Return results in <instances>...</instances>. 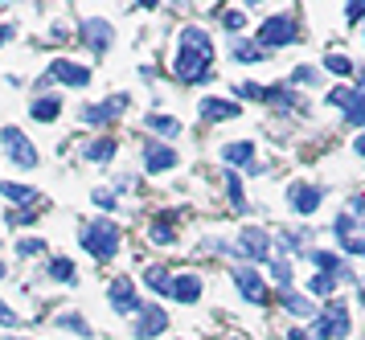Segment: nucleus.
<instances>
[{"mask_svg": "<svg viewBox=\"0 0 365 340\" xmlns=\"http://www.w3.org/2000/svg\"><path fill=\"white\" fill-rule=\"evenodd\" d=\"M210 62H214V41L201 29L181 33V49H177V78L181 82H201L210 78Z\"/></svg>", "mask_w": 365, "mask_h": 340, "instance_id": "nucleus-1", "label": "nucleus"}, {"mask_svg": "<svg viewBox=\"0 0 365 340\" xmlns=\"http://www.w3.org/2000/svg\"><path fill=\"white\" fill-rule=\"evenodd\" d=\"M119 238H123V234H119V226L103 217V222H91V226L83 230V250H86V254H95L99 262H107V259H115Z\"/></svg>", "mask_w": 365, "mask_h": 340, "instance_id": "nucleus-2", "label": "nucleus"}, {"mask_svg": "<svg viewBox=\"0 0 365 340\" xmlns=\"http://www.w3.org/2000/svg\"><path fill=\"white\" fill-rule=\"evenodd\" d=\"M345 336H349V308L341 299H332V304H324L320 316L312 320L308 340H345Z\"/></svg>", "mask_w": 365, "mask_h": 340, "instance_id": "nucleus-3", "label": "nucleus"}, {"mask_svg": "<svg viewBox=\"0 0 365 340\" xmlns=\"http://www.w3.org/2000/svg\"><path fill=\"white\" fill-rule=\"evenodd\" d=\"M259 41H267V46H292L296 41V21L287 13L267 16L263 25H259Z\"/></svg>", "mask_w": 365, "mask_h": 340, "instance_id": "nucleus-4", "label": "nucleus"}, {"mask_svg": "<svg viewBox=\"0 0 365 340\" xmlns=\"http://www.w3.org/2000/svg\"><path fill=\"white\" fill-rule=\"evenodd\" d=\"M234 283H238V292H242V299L247 304H267V283L259 271H250V267H234Z\"/></svg>", "mask_w": 365, "mask_h": 340, "instance_id": "nucleus-5", "label": "nucleus"}, {"mask_svg": "<svg viewBox=\"0 0 365 340\" xmlns=\"http://www.w3.org/2000/svg\"><path fill=\"white\" fill-rule=\"evenodd\" d=\"M0 140H4V148H9V156H13V164H21V168H34L37 164V152H34V144L21 135L17 128H4L0 131Z\"/></svg>", "mask_w": 365, "mask_h": 340, "instance_id": "nucleus-6", "label": "nucleus"}, {"mask_svg": "<svg viewBox=\"0 0 365 340\" xmlns=\"http://www.w3.org/2000/svg\"><path fill=\"white\" fill-rule=\"evenodd\" d=\"M320 201H324V189L304 185V180H292V185H287V205H292L296 213H312Z\"/></svg>", "mask_w": 365, "mask_h": 340, "instance_id": "nucleus-7", "label": "nucleus"}, {"mask_svg": "<svg viewBox=\"0 0 365 340\" xmlns=\"http://www.w3.org/2000/svg\"><path fill=\"white\" fill-rule=\"evenodd\" d=\"M128 103H132L128 95H111L107 103H99V107H86V111H83V123H91V128L111 123V119H119V115L128 111Z\"/></svg>", "mask_w": 365, "mask_h": 340, "instance_id": "nucleus-8", "label": "nucleus"}, {"mask_svg": "<svg viewBox=\"0 0 365 340\" xmlns=\"http://www.w3.org/2000/svg\"><path fill=\"white\" fill-rule=\"evenodd\" d=\"M238 250H242L247 259H255V262H267L271 259V238H267L263 230L247 226L242 234H238Z\"/></svg>", "mask_w": 365, "mask_h": 340, "instance_id": "nucleus-9", "label": "nucleus"}, {"mask_svg": "<svg viewBox=\"0 0 365 340\" xmlns=\"http://www.w3.org/2000/svg\"><path fill=\"white\" fill-rule=\"evenodd\" d=\"M168 328V316L165 308H156V304H144L140 308V320H135V336L140 340H152V336H160Z\"/></svg>", "mask_w": 365, "mask_h": 340, "instance_id": "nucleus-10", "label": "nucleus"}, {"mask_svg": "<svg viewBox=\"0 0 365 340\" xmlns=\"http://www.w3.org/2000/svg\"><path fill=\"white\" fill-rule=\"evenodd\" d=\"M111 308L115 311H123V316H135V311L144 308V304H140V299H135V292H132V283H128V279H115V283H111Z\"/></svg>", "mask_w": 365, "mask_h": 340, "instance_id": "nucleus-11", "label": "nucleus"}, {"mask_svg": "<svg viewBox=\"0 0 365 340\" xmlns=\"http://www.w3.org/2000/svg\"><path fill=\"white\" fill-rule=\"evenodd\" d=\"M46 78H58V82H66V86H86V82H91V70L78 66V62H62V58H58Z\"/></svg>", "mask_w": 365, "mask_h": 340, "instance_id": "nucleus-12", "label": "nucleus"}, {"mask_svg": "<svg viewBox=\"0 0 365 340\" xmlns=\"http://www.w3.org/2000/svg\"><path fill=\"white\" fill-rule=\"evenodd\" d=\"M144 168H148V172H165V168H177V152H173L168 144H156V140H152V144L144 148Z\"/></svg>", "mask_w": 365, "mask_h": 340, "instance_id": "nucleus-13", "label": "nucleus"}, {"mask_svg": "<svg viewBox=\"0 0 365 340\" xmlns=\"http://www.w3.org/2000/svg\"><path fill=\"white\" fill-rule=\"evenodd\" d=\"M83 37H86V46H95V49L103 53V49L111 46L115 29H111L107 21H99V16H91V21H83Z\"/></svg>", "mask_w": 365, "mask_h": 340, "instance_id": "nucleus-14", "label": "nucleus"}, {"mask_svg": "<svg viewBox=\"0 0 365 340\" xmlns=\"http://www.w3.org/2000/svg\"><path fill=\"white\" fill-rule=\"evenodd\" d=\"M168 295H173L177 304H197V299H201V279L185 271V275L173 279V292H168Z\"/></svg>", "mask_w": 365, "mask_h": 340, "instance_id": "nucleus-15", "label": "nucleus"}, {"mask_svg": "<svg viewBox=\"0 0 365 340\" xmlns=\"http://www.w3.org/2000/svg\"><path fill=\"white\" fill-rule=\"evenodd\" d=\"M234 115H238V107H234L230 98H205V103H201V119H210V123L234 119Z\"/></svg>", "mask_w": 365, "mask_h": 340, "instance_id": "nucleus-16", "label": "nucleus"}, {"mask_svg": "<svg viewBox=\"0 0 365 340\" xmlns=\"http://www.w3.org/2000/svg\"><path fill=\"white\" fill-rule=\"evenodd\" d=\"M222 160H226V164H247V160H255V140L226 144V148H222Z\"/></svg>", "mask_w": 365, "mask_h": 340, "instance_id": "nucleus-17", "label": "nucleus"}, {"mask_svg": "<svg viewBox=\"0 0 365 340\" xmlns=\"http://www.w3.org/2000/svg\"><path fill=\"white\" fill-rule=\"evenodd\" d=\"M144 283H148L152 292H160V295L173 292V275H168L165 267H148V271H144Z\"/></svg>", "mask_w": 365, "mask_h": 340, "instance_id": "nucleus-18", "label": "nucleus"}, {"mask_svg": "<svg viewBox=\"0 0 365 340\" xmlns=\"http://www.w3.org/2000/svg\"><path fill=\"white\" fill-rule=\"evenodd\" d=\"M62 115V98H37L34 103V119L37 123H50V119H58Z\"/></svg>", "mask_w": 365, "mask_h": 340, "instance_id": "nucleus-19", "label": "nucleus"}, {"mask_svg": "<svg viewBox=\"0 0 365 340\" xmlns=\"http://www.w3.org/2000/svg\"><path fill=\"white\" fill-rule=\"evenodd\" d=\"M83 156H86V160H95V164L111 160V156H115V140H95V144L83 148Z\"/></svg>", "mask_w": 365, "mask_h": 340, "instance_id": "nucleus-20", "label": "nucleus"}, {"mask_svg": "<svg viewBox=\"0 0 365 340\" xmlns=\"http://www.w3.org/2000/svg\"><path fill=\"white\" fill-rule=\"evenodd\" d=\"M177 238V230H173V213H160V222H152V242L168 246Z\"/></svg>", "mask_w": 365, "mask_h": 340, "instance_id": "nucleus-21", "label": "nucleus"}, {"mask_svg": "<svg viewBox=\"0 0 365 340\" xmlns=\"http://www.w3.org/2000/svg\"><path fill=\"white\" fill-rule=\"evenodd\" d=\"M283 308L292 311V316H312V304H308V295H299V292H283Z\"/></svg>", "mask_w": 365, "mask_h": 340, "instance_id": "nucleus-22", "label": "nucleus"}, {"mask_svg": "<svg viewBox=\"0 0 365 340\" xmlns=\"http://www.w3.org/2000/svg\"><path fill=\"white\" fill-rule=\"evenodd\" d=\"M324 70L341 74V78H353V74H361V70H357V66L349 62V58H341V53H329V58H324Z\"/></svg>", "mask_w": 365, "mask_h": 340, "instance_id": "nucleus-23", "label": "nucleus"}, {"mask_svg": "<svg viewBox=\"0 0 365 340\" xmlns=\"http://www.w3.org/2000/svg\"><path fill=\"white\" fill-rule=\"evenodd\" d=\"M0 193L9 197V201H21V205H25V201H37V193L29 185H9V180H0Z\"/></svg>", "mask_w": 365, "mask_h": 340, "instance_id": "nucleus-24", "label": "nucleus"}, {"mask_svg": "<svg viewBox=\"0 0 365 340\" xmlns=\"http://www.w3.org/2000/svg\"><path fill=\"white\" fill-rule=\"evenodd\" d=\"M349 119H353V123H365V78L357 82V91H353V103H349Z\"/></svg>", "mask_w": 365, "mask_h": 340, "instance_id": "nucleus-25", "label": "nucleus"}, {"mask_svg": "<svg viewBox=\"0 0 365 340\" xmlns=\"http://www.w3.org/2000/svg\"><path fill=\"white\" fill-rule=\"evenodd\" d=\"M148 128L156 131V135H177L181 123H177V119H168V115H148Z\"/></svg>", "mask_w": 365, "mask_h": 340, "instance_id": "nucleus-26", "label": "nucleus"}, {"mask_svg": "<svg viewBox=\"0 0 365 340\" xmlns=\"http://www.w3.org/2000/svg\"><path fill=\"white\" fill-rule=\"evenodd\" d=\"M50 275L62 279V283H70V279H74V262H70V259H53L50 262Z\"/></svg>", "mask_w": 365, "mask_h": 340, "instance_id": "nucleus-27", "label": "nucleus"}, {"mask_svg": "<svg viewBox=\"0 0 365 340\" xmlns=\"http://www.w3.org/2000/svg\"><path fill=\"white\" fill-rule=\"evenodd\" d=\"M226 193H230L234 210H247V201H242V189H238V177H234V172H226Z\"/></svg>", "mask_w": 365, "mask_h": 340, "instance_id": "nucleus-28", "label": "nucleus"}, {"mask_svg": "<svg viewBox=\"0 0 365 340\" xmlns=\"http://www.w3.org/2000/svg\"><path fill=\"white\" fill-rule=\"evenodd\" d=\"M58 328H70V332H78V336H91V324L78 320V316H58Z\"/></svg>", "mask_w": 365, "mask_h": 340, "instance_id": "nucleus-29", "label": "nucleus"}, {"mask_svg": "<svg viewBox=\"0 0 365 340\" xmlns=\"http://www.w3.org/2000/svg\"><path fill=\"white\" fill-rule=\"evenodd\" d=\"M312 292L316 295H332L336 292V275H324V271H320V275L312 279Z\"/></svg>", "mask_w": 365, "mask_h": 340, "instance_id": "nucleus-30", "label": "nucleus"}, {"mask_svg": "<svg viewBox=\"0 0 365 340\" xmlns=\"http://www.w3.org/2000/svg\"><path fill=\"white\" fill-rule=\"evenodd\" d=\"M234 58H238V62H263V49L259 46H234Z\"/></svg>", "mask_w": 365, "mask_h": 340, "instance_id": "nucleus-31", "label": "nucleus"}, {"mask_svg": "<svg viewBox=\"0 0 365 340\" xmlns=\"http://www.w3.org/2000/svg\"><path fill=\"white\" fill-rule=\"evenodd\" d=\"M17 254H21V259H34V254H41V238H21Z\"/></svg>", "mask_w": 365, "mask_h": 340, "instance_id": "nucleus-32", "label": "nucleus"}, {"mask_svg": "<svg viewBox=\"0 0 365 340\" xmlns=\"http://www.w3.org/2000/svg\"><path fill=\"white\" fill-rule=\"evenodd\" d=\"M349 217H353V222H365V193L349 201Z\"/></svg>", "mask_w": 365, "mask_h": 340, "instance_id": "nucleus-33", "label": "nucleus"}, {"mask_svg": "<svg viewBox=\"0 0 365 340\" xmlns=\"http://www.w3.org/2000/svg\"><path fill=\"white\" fill-rule=\"evenodd\" d=\"M329 103H336V107H349V103H353V91L336 86V91H329Z\"/></svg>", "mask_w": 365, "mask_h": 340, "instance_id": "nucleus-34", "label": "nucleus"}, {"mask_svg": "<svg viewBox=\"0 0 365 340\" xmlns=\"http://www.w3.org/2000/svg\"><path fill=\"white\" fill-rule=\"evenodd\" d=\"M271 271H275V279H279L283 287H292V262H275Z\"/></svg>", "mask_w": 365, "mask_h": 340, "instance_id": "nucleus-35", "label": "nucleus"}, {"mask_svg": "<svg viewBox=\"0 0 365 340\" xmlns=\"http://www.w3.org/2000/svg\"><path fill=\"white\" fill-rule=\"evenodd\" d=\"M292 82H299V86H308V82H316V70H312V66H299L296 74H292Z\"/></svg>", "mask_w": 365, "mask_h": 340, "instance_id": "nucleus-36", "label": "nucleus"}, {"mask_svg": "<svg viewBox=\"0 0 365 340\" xmlns=\"http://www.w3.org/2000/svg\"><path fill=\"white\" fill-rule=\"evenodd\" d=\"M345 16H349V21H361V16H365V0H353V4H345Z\"/></svg>", "mask_w": 365, "mask_h": 340, "instance_id": "nucleus-37", "label": "nucleus"}, {"mask_svg": "<svg viewBox=\"0 0 365 340\" xmlns=\"http://www.w3.org/2000/svg\"><path fill=\"white\" fill-rule=\"evenodd\" d=\"M0 324H4V328H13V324H17V311H9V308H4V299H0Z\"/></svg>", "mask_w": 365, "mask_h": 340, "instance_id": "nucleus-38", "label": "nucleus"}, {"mask_svg": "<svg viewBox=\"0 0 365 340\" xmlns=\"http://www.w3.org/2000/svg\"><path fill=\"white\" fill-rule=\"evenodd\" d=\"M222 21H226V29H242V21H247V16H242V13H226Z\"/></svg>", "mask_w": 365, "mask_h": 340, "instance_id": "nucleus-39", "label": "nucleus"}, {"mask_svg": "<svg viewBox=\"0 0 365 340\" xmlns=\"http://www.w3.org/2000/svg\"><path fill=\"white\" fill-rule=\"evenodd\" d=\"M95 205H103V210H115V197H111V193H95Z\"/></svg>", "mask_w": 365, "mask_h": 340, "instance_id": "nucleus-40", "label": "nucleus"}, {"mask_svg": "<svg viewBox=\"0 0 365 340\" xmlns=\"http://www.w3.org/2000/svg\"><path fill=\"white\" fill-rule=\"evenodd\" d=\"M4 37H13V25H0V41H4Z\"/></svg>", "mask_w": 365, "mask_h": 340, "instance_id": "nucleus-41", "label": "nucleus"}, {"mask_svg": "<svg viewBox=\"0 0 365 340\" xmlns=\"http://www.w3.org/2000/svg\"><path fill=\"white\" fill-rule=\"evenodd\" d=\"M357 152H361V156H365V135H357Z\"/></svg>", "mask_w": 365, "mask_h": 340, "instance_id": "nucleus-42", "label": "nucleus"}, {"mask_svg": "<svg viewBox=\"0 0 365 340\" xmlns=\"http://www.w3.org/2000/svg\"><path fill=\"white\" fill-rule=\"evenodd\" d=\"M0 279H4V262H0Z\"/></svg>", "mask_w": 365, "mask_h": 340, "instance_id": "nucleus-43", "label": "nucleus"}, {"mask_svg": "<svg viewBox=\"0 0 365 340\" xmlns=\"http://www.w3.org/2000/svg\"><path fill=\"white\" fill-rule=\"evenodd\" d=\"M13 340H17V336H13Z\"/></svg>", "mask_w": 365, "mask_h": 340, "instance_id": "nucleus-44", "label": "nucleus"}]
</instances>
